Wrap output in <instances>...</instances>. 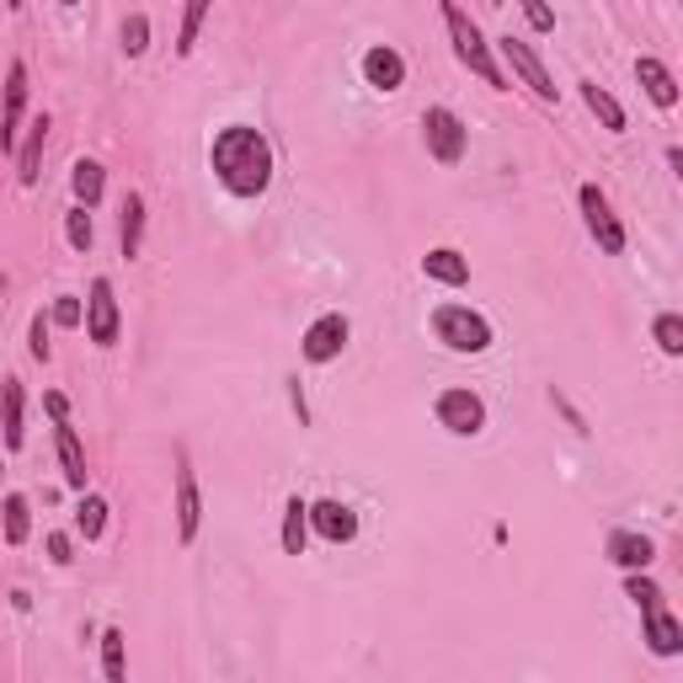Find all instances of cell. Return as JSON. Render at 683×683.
I'll use <instances>...</instances> for the list:
<instances>
[{"instance_id": "32", "label": "cell", "mask_w": 683, "mask_h": 683, "mask_svg": "<svg viewBox=\"0 0 683 683\" xmlns=\"http://www.w3.org/2000/svg\"><path fill=\"white\" fill-rule=\"evenodd\" d=\"M145 49H149V17H145V11H134V17L123 22V54H128V60H139Z\"/></svg>"}, {"instance_id": "22", "label": "cell", "mask_w": 683, "mask_h": 683, "mask_svg": "<svg viewBox=\"0 0 683 683\" xmlns=\"http://www.w3.org/2000/svg\"><path fill=\"white\" fill-rule=\"evenodd\" d=\"M0 529H6V545H28L32 503L22 497V491H6V497H0Z\"/></svg>"}, {"instance_id": "1", "label": "cell", "mask_w": 683, "mask_h": 683, "mask_svg": "<svg viewBox=\"0 0 683 683\" xmlns=\"http://www.w3.org/2000/svg\"><path fill=\"white\" fill-rule=\"evenodd\" d=\"M208 166H214V177L219 187L230 193V198H262L272 187V145L262 128H251V123H225L219 134H214V145H208Z\"/></svg>"}, {"instance_id": "17", "label": "cell", "mask_w": 683, "mask_h": 683, "mask_svg": "<svg viewBox=\"0 0 683 683\" xmlns=\"http://www.w3.org/2000/svg\"><path fill=\"white\" fill-rule=\"evenodd\" d=\"M422 272H427L433 283L465 289V283H470V257H465V251H454V246H433V251L422 257Z\"/></svg>"}, {"instance_id": "12", "label": "cell", "mask_w": 683, "mask_h": 683, "mask_svg": "<svg viewBox=\"0 0 683 683\" xmlns=\"http://www.w3.org/2000/svg\"><path fill=\"white\" fill-rule=\"evenodd\" d=\"M310 535H321L327 545H353L358 539V513L348 503H337V497L310 503Z\"/></svg>"}, {"instance_id": "38", "label": "cell", "mask_w": 683, "mask_h": 683, "mask_svg": "<svg viewBox=\"0 0 683 683\" xmlns=\"http://www.w3.org/2000/svg\"><path fill=\"white\" fill-rule=\"evenodd\" d=\"M294 412H299V422H310V406H304V390H299V380H294Z\"/></svg>"}, {"instance_id": "21", "label": "cell", "mask_w": 683, "mask_h": 683, "mask_svg": "<svg viewBox=\"0 0 683 683\" xmlns=\"http://www.w3.org/2000/svg\"><path fill=\"white\" fill-rule=\"evenodd\" d=\"M118 246H123V257H128V262L139 257V246H145V193H128V198H123Z\"/></svg>"}, {"instance_id": "8", "label": "cell", "mask_w": 683, "mask_h": 683, "mask_svg": "<svg viewBox=\"0 0 683 683\" xmlns=\"http://www.w3.org/2000/svg\"><path fill=\"white\" fill-rule=\"evenodd\" d=\"M123 331V315H118V299H113V283L107 278H91L86 289V337L96 348H113Z\"/></svg>"}, {"instance_id": "26", "label": "cell", "mask_w": 683, "mask_h": 683, "mask_svg": "<svg viewBox=\"0 0 683 683\" xmlns=\"http://www.w3.org/2000/svg\"><path fill=\"white\" fill-rule=\"evenodd\" d=\"M102 673H107V683L128 679V635H123L118 624L102 630Z\"/></svg>"}, {"instance_id": "11", "label": "cell", "mask_w": 683, "mask_h": 683, "mask_svg": "<svg viewBox=\"0 0 683 683\" xmlns=\"http://www.w3.org/2000/svg\"><path fill=\"white\" fill-rule=\"evenodd\" d=\"M22 107H28V64L17 60L11 70H6V107H0V149H6V155H17Z\"/></svg>"}, {"instance_id": "33", "label": "cell", "mask_w": 683, "mask_h": 683, "mask_svg": "<svg viewBox=\"0 0 683 683\" xmlns=\"http://www.w3.org/2000/svg\"><path fill=\"white\" fill-rule=\"evenodd\" d=\"M49 321H54V327H86V304H81V299H54V304H49Z\"/></svg>"}, {"instance_id": "28", "label": "cell", "mask_w": 683, "mask_h": 683, "mask_svg": "<svg viewBox=\"0 0 683 683\" xmlns=\"http://www.w3.org/2000/svg\"><path fill=\"white\" fill-rule=\"evenodd\" d=\"M208 6H214V0H187V6H182V28H177V54L182 60L198 49V32H204V22H208Z\"/></svg>"}, {"instance_id": "19", "label": "cell", "mask_w": 683, "mask_h": 683, "mask_svg": "<svg viewBox=\"0 0 683 683\" xmlns=\"http://www.w3.org/2000/svg\"><path fill=\"white\" fill-rule=\"evenodd\" d=\"M54 448H60V465H64V480L70 491H86V448H81V433L70 422H54Z\"/></svg>"}, {"instance_id": "16", "label": "cell", "mask_w": 683, "mask_h": 683, "mask_svg": "<svg viewBox=\"0 0 683 683\" xmlns=\"http://www.w3.org/2000/svg\"><path fill=\"white\" fill-rule=\"evenodd\" d=\"M641 624H646V646H652L656 656L683 652V624H679V614H668L662 603H656V609H641Z\"/></svg>"}, {"instance_id": "10", "label": "cell", "mask_w": 683, "mask_h": 683, "mask_svg": "<svg viewBox=\"0 0 683 683\" xmlns=\"http://www.w3.org/2000/svg\"><path fill=\"white\" fill-rule=\"evenodd\" d=\"M198 524H204V497H198V476L187 465V448H177V539L193 545L198 539Z\"/></svg>"}, {"instance_id": "9", "label": "cell", "mask_w": 683, "mask_h": 683, "mask_svg": "<svg viewBox=\"0 0 683 683\" xmlns=\"http://www.w3.org/2000/svg\"><path fill=\"white\" fill-rule=\"evenodd\" d=\"M348 337H353L348 315H342V310H331V315H321V321H310L304 342H299V353H304V363H331V358H342Z\"/></svg>"}, {"instance_id": "31", "label": "cell", "mask_w": 683, "mask_h": 683, "mask_svg": "<svg viewBox=\"0 0 683 683\" xmlns=\"http://www.w3.org/2000/svg\"><path fill=\"white\" fill-rule=\"evenodd\" d=\"M624 598H630L635 609H656V603H662V588H656L646 571H624Z\"/></svg>"}, {"instance_id": "23", "label": "cell", "mask_w": 683, "mask_h": 683, "mask_svg": "<svg viewBox=\"0 0 683 683\" xmlns=\"http://www.w3.org/2000/svg\"><path fill=\"white\" fill-rule=\"evenodd\" d=\"M70 193H75V204H86V208L102 204V193H107L102 161H75V166H70Z\"/></svg>"}, {"instance_id": "29", "label": "cell", "mask_w": 683, "mask_h": 683, "mask_svg": "<svg viewBox=\"0 0 683 683\" xmlns=\"http://www.w3.org/2000/svg\"><path fill=\"white\" fill-rule=\"evenodd\" d=\"M652 337H656V348L668 358H683V315H673V310H662L652 321Z\"/></svg>"}, {"instance_id": "36", "label": "cell", "mask_w": 683, "mask_h": 683, "mask_svg": "<svg viewBox=\"0 0 683 683\" xmlns=\"http://www.w3.org/2000/svg\"><path fill=\"white\" fill-rule=\"evenodd\" d=\"M49 561H54V566L75 561V556H70V535H49Z\"/></svg>"}, {"instance_id": "30", "label": "cell", "mask_w": 683, "mask_h": 683, "mask_svg": "<svg viewBox=\"0 0 683 683\" xmlns=\"http://www.w3.org/2000/svg\"><path fill=\"white\" fill-rule=\"evenodd\" d=\"M64 240H70L75 251H91L96 230H91V208H86V204H75L70 214H64Z\"/></svg>"}, {"instance_id": "15", "label": "cell", "mask_w": 683, "mask_h": 683, "mask_svg": "<svg viewBox=\"0 0 683 683\" xmlns=\"http://www.w3.org/2000/svg\"><path fill=\"white\" fill-rule=\"evenodd\" d=\"M603 556L620 566V571H646L656 561V545L646 535H630V529H614L609 545H603Z\"/></svg>"}, {"instance_id": "37", "label": "cell", "mask_w": 683, "mask_h": 683, "mask_svg": "<svg viewBox=\"0 0 683 683\" xmlns=\"http://www.w3.org/2000/svg\"><path fill=\"white\" fill-rule=\"evenodd\" d=\"M43 412L54 416V422H70V401H64L60 390H49V395H43Z\"/></svg>"}, {"instance_id": "39", "label": "cell", "mask_w": 683, "mask_h": 683, "mask_svg": "<svg viewBox=\"0 0 683 683\" xmlns=\"http://www.w3.org/2000/svg\"><path fill=\"white\" fill-rule=\"evenodd\" d=\"M6 11H22V0H6Z\"/></svg>"}, {"instance_id": "13", "label": "cell", "mask_w": 683, "mask_h": 683, "mask_svg": "<svg viewBox=\"0 0 683 683\" xmlns=\"http://www.w3.org/2000/svg\"><path fill=\"white\" fill-rule=\"evenodd\" d=\"M363 81L374 91H401L406 86V60H401V49H390V43H374L369 54H363Z\"/></svg>"}, {"instance_id": "20", "label": "cell", "mask_w": 683, "mask_h": 683, "mask_svg": "<svg viewBox=\"0 0 683 683\" xmlns=\"http://www.w3.org/2000/svg\"><path fill=\"white\" fill-rule=\"evenodd\" d=\"M43 145H49V113H38V118L28 123V139L17 145V182H22V187H32V182H38Z\"/></svg>"}, {"instance_id": "34", "label": "cell", "mask_w": 683, "mask_h": 683, "mask_svg": "<svg viewBox=\"0 0 683 683\" xmlns=\"http://www.w3.org/2000/svg\"><path fill=\"white\" fill-rule=\"evenodd\" d=\"M518 11L529 17V28L535 32H556V11H550V0H518Z\"/></svg>"}, {"instance_id": "25", "label": "cell", "mask_w": 683, "mask_h": 683, "mask_svg": "<svg viewBox=\"0 0 683 683\" xmlns=\"http://www.w3.org/2000/svg\"><path fill=\"white\" fill-rule=\"evenodd\" d=\"M582 102H588V113H593L609 134H624V107L603 86H598V81H582Z\"/></svg>"}, {"instance_id": "4", "label": "cell", "mask_w": 683, "mask_h": 683, "mask_svg": "<svg viewBox=\"0 0 683 683\" xmlns=\"http://www.w3.org/2000/svg\"><path fill=\"white\" fill-rule=\"evenodd\" d=\"M422 139H427V155L438 166H459L465 149H470V128H465V118L454 107H427L422 113Z\"/></svg>"}, {"instance_id": "5", "label": "cell", "mask_w": 683, "mask_h": 683, "mask_svg": "<svg viewBox=\"0 0 683 683\" xmlns=\"http://www.w3.org/2000/svg\"><path fill=\"white\" fill-rule=\"evenodd\" d=\"M577 204H582V225H588V236L598 240V251H603V257H624V225H620V214L609 208V193H603L598 182H582Z\"/></svg>"}, {"instance_id": "18", "label": "cell", "mask_w": 683, "mask_h": 683, "mask_svg": "<svg viewBox=\"0 0 683 683\" xmlns=\"http://www.w3.org/2000/svg\"><path fill=\"white\" fill-rule=\"evenodd\" d=\"M22 380L17 374H6L0 380V433H6V448H22L28 444V427H22Z\"/></svg>"}, {"instance_id": "24", "label": "cell", "mask_w": 683, "mask_h": 683, "mask_svg": "<svg viewBox=\"0 0 683 683\" xmlns=\"http://www.w3.org/2000/svg\"><path fill=\"white\" fill-rule=\"evenodd\" d=\"M278 545H283V556H304V545H310V503L289 497V507H283V535H278Z\"/></svg>"}, {"instance_id": "40", "label": "cell", "mask_w": 683, "mask_h": 683, "mask_svg": "<svg viewBox=\"0 0 683 683\" xmlns=\"http://www.w3.org/2000/svg\"><path fill=\"white\" fill-rule=\"evenodd\" d=\"M64 6H81V0H64Z\"/></svg>"}, {"instance_id": "27", "label": "cell", "mask_w": 683, "mask_h": 683, "mask_svg": "<svg viewBox=\"0 0 683 683\" xmlns=\"http://www.w3.org/2000/svg\"><path fill=\"white\" fill-rule=\"evenodd\" d=\"M102 529H107V497L81 491V503H75V535H81V539H102Z\"/></svg>"}, {"instance_id": "14", "label": "cell", "mask_w": 683, "mask_h": 683, "mask_svg": "<svg viewBox=\"0 0 683 683\" xmlns=\"http://www.w3.org/2000/svg\"><path fill=\"white\" fill-rule=\"evenodd\" d=\"M635 81H641V91L652 96L662 113H673V107H679V75L656 60V54H641V60H635Z\"/></svg>"}, {"instance_id": "35", "label": "cell", "mask_w": 683, "mask_h": 683, "mask_svg": "<svg viewBox=\"0 0 683 683\" xmlns=\"http://www.w3.org/2000/svg\"><path fill=\"white\" fill-rule=\"evenodd\" d=\"M49 353H54V348H49V315L38 310V315H32V358L49 363Z\"/></svg>"}, {"instance_id": "3", "label": "cell", "mask_w": 683, "mask_h": 683, "mask_svg": "<svg viewBox=\"0 0 683 683\" xmlns=\"http://www.w3.org/2000/svg\"><path fill=\"white\" fill-rule=\"evenodd\" d=\"M433 337L444 342L448 353L476 358L491 348V321H486L480 310H470V304H438V310H433Z\"/></svg>"}, {"instance_id": "7", "label": "cell", "mask_w": 683, "mask_h": 683, "mask_svg": "<svg viewBox=\"0 0 683 683\" xmlns=\"http://www.w3.org/2000/svg\"><path fill=\"white\" fill-rule=\"evenodd\" d=\"M433 412H438V427H448L454 438H476L480 427H486V401H480L476 390H444L438 401H433Z\"/></svg>"}, {"instance_id": "2", "label": "cell", "mask_w": 683, "mask_h": 683, "mask_svg": "<svg viewBox=\"0 0 683 683\" xmlns=\"http://www.w3.org/2000/svg\"><path fill=\"white\" fill-rule=\"evenodd\" d=\"M444 28H448V43H454V60L465 64L470 75H480L491 91H507V70L497 64L491 43L480 38V28L470 22V11L459 0H444Z\"/></svg>"}, {"instance_id": "6", "label": "cell", "mask_w": 683, "mask_h": 683, "mask_svg": "<svg viewBox=\"0 0 683 683\" xmlns=\"http://www.w3.org/2000/svg\"><path fill=\"white\" fill-rule=\"evenodd\" d=\"M497 54H503V64L518 75V81H524V86L535 91L539 102H556V96H561L556 75H550V70H545V60L535 54V43H524V38H513V32H507V38H497Z\"/></svg>"}]
</instances>
